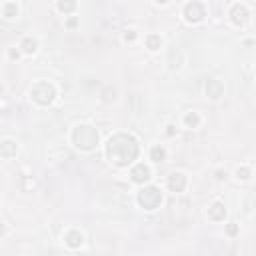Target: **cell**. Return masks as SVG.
I'll use <instances>...</instances> for the list:
<instances>
[{
	"instance_id": "7a4b0ae2",
	"label": "cell",
	"mask_w": 256,
	"mask_h": 256,
	"mask_svg": "<svg viewBox=\"0 0 256 256\" xmlns=\"http://www.w3.org/2000/svg\"><path fill=\"white\" fill-rule=\"evenodd\" d=\"M152 156H154V158L158 160V158H162V156H164V152H162V150H158V148H154V150H152Z\"/></svg>"
},
{
	"instance_id": "6da1fadb",
	"label": "cell",
	"mask_w": 256,
	"mask_h": 256,
	"mask_svg": "<svg viewBox=\"0 0 256 256\" xmlns=\"http://www.w3.org/2000/svg\"><path fill=\"white\" fill-rule=\"evenodd\" d=\"M134 178H136V180H146V178H148V170H146L144 166H140V168L134 172Z\"/></svg>"
}]
</instances>
